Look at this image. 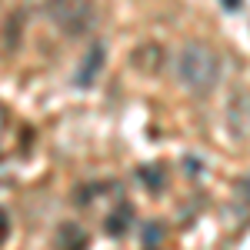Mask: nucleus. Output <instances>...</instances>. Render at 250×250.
Returning a JSON list of instances; mask_svg holds the SVG:
<instances>
[{
  "label": "nucleus",
  "instance_id": "3",
  "mask_svg": "<svg viewBox=\"0 0 250 250\" xmlns=\"http://www.w3.org/2000/svg\"><path fill=\"white\" fill-rule=\"evenodd\" d=\"M227 127L237 140H247L250 137V87L247 83H237L227 97Z\"/></svg>",
  "mask_w": 250,
  "mask_h": 250
},
{
  "label": "nucleus",
  "instance_id": "1",
  "mask_svg": "<svg viewBox=\"0 0 250 250\" xmlns=\"http://www.w3.org/2000/svg\"><path fill=\"white\" fill-rule=\"evenodd\" d=\"M177 80L187 94L207 97L220 83V54L204 40H190L177 54Z\"/></svg>",
  "mask_w": 250,
  "mask_h": 250
},
{
  "label": "nucleus",
  "instance_id": "2",
  "mask_svg": "<svg viewBox=\"0 0 250 250\" xmlns=\"http://www.w3.org/2000/svg\"><path fill=\"white\" fill-rule=\"evenodd\" d=\"M43 14L67 40H80L97 27V0H43Z\"/></svg>",
  "mask_w": 250,
  "mask_h": 250
},
{
  "label": "nucleus",
  "instance_id": "4",
  "mask_svg": "<svg viewBox=\"0 0 250 250\" xmlns=\"http://www.w3.org/2000/svg\"><path fill=\"white\" fill-rule=\"evenodd\" d=\"M130 67H134L137 74H144V77H157L167 67V50L160 43H154V40H144L130 54Z\"/></svg>",
  "mask_w": 250,
  "mask_h": 250
},
{
  "label": "nucleus",
  "instance_id": "5",
  "mask_svg": "<svg viewBox=\"0 0 250 250\" xmlns=\"http://www.w3.org/2000/svg\"><path fill=\"white\" fill-rule=\"evenodd\" d=\"M100 67H104V43L97 40L94 47L87 50V57H83V67H80V74H77V83H80V87H87V80H94Z\"/></svg>",
  "mask_w": 250,
  "mask_h": 250
},
{
  "label": "nucleus",
  "instance_id": "6",
  "mask_svg": "<svg viewBox=\"0 0 250 250\" xmlns=\"http://www.w3.org/2000/svg\"><path fill=\"white\" fill-rule=\"evenodd\" d=\"M130 217H134L130 204H120V210L110 213V224H107V230L114 233V237H124V233H127V227H130Z\"/></svg>",
  "mask_w": 250,
  "mask_h": 250
}]
</instances>
